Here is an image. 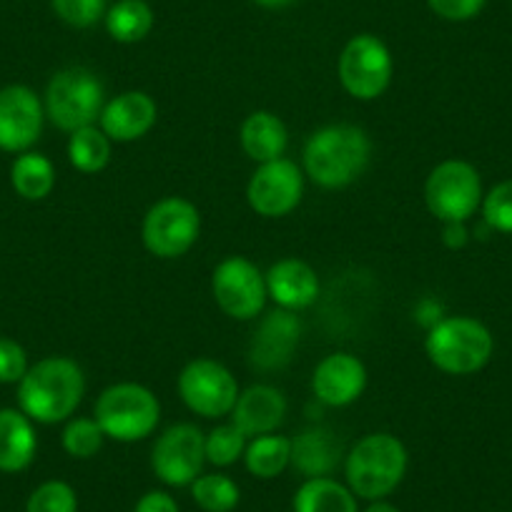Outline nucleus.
Wrapping results in <instances>:
<instances>
[{
  "instance_id": "11",
  "label": "nucleus",
  "mask_w": 512,
  "mask_h": 512,
  "mask_svg": "<svg viewBox=\"0 0 512 512\" xmlns=\"http://www.w3.org/2000/svg\"><path fill=\"white\" fill-rule=\"evenodd\" d=\"M211 289L221 312L234 319H254L264 309L269 294L267 279L244 256L224 259L216 267Z\"/></svg>"
},
{
  "instance_id": "26",
  "label": "nucleus",
  "mask_w": 512,
  "mask_h": 512,
  "mask_svg": "<svg viewBox=\"0 0 512 512\" xmlns=\"http://www.w3.org/2000/svg\"><path fill=\"white\" fill-rule=\"evenodd\" d=\"M154 28V11L144 0H118L106 13V31L118 43H139Z\"/></svg>"
},
{
  "instance_id": "28",
  "label": "nucleus",
  "mask_w": 512,
  "mask_h": 512,
  "mask_svg": "<svg viewBox=\"0 0 512 512\" xmlns=\"http://www.w3.org/2000/svg\"><path fill=\"white\" fill-rule=\"evenodd\" d=\"M191 495L204 512H231L239 505V485L226 475H199L191 482Z\"/></svg>"
},
{
  "instance_id": "25",
  "label": "nucleus",
  "mask_w": 512,
  "mask_h": 512,
  "mask_svg": "<svg viewBox=\"0 0 512 512\" xmlns=\"http://www.w3.org/2000/svg\"><path fill=\"white\" fill-rule=\"evenodd\" d=\"M246 470L259 480H272L292 465V440L279 435H259L246 445Z\"/></svg>"
},
{
  "instance_id": "37",
  "label": "nucleus",
  "mask_w": 512,
  "mask_h": 512,
  "mask_svg": "<svg viewBox=\"0 0 512 512\" xmlns=\"http://www.w3.org/2000/svg\"><path fill=\"white\" fill-rule=\"evenodd\" d=\"M442 241H445L450 249H460L467 244V229L465 221H445V229H442Z\"/></svg>"
},
{
  "instance_id": "4",
  "label": "nucleus",
  "mask_w": 512,
  "mask_h": 512,
  "mask_svg": "<svg viewBox=\"0 0 512 512\" xmlns=\"http://www.w3.org/2000/svg\"><path fill=\"white\" fill-rule=\"evenodd\" d=\"M492 334L472 317H442L427 334V357L447 374H472L492 357Z\"/></svg>"
},
{
  "instance_id": "15",
  "label": "nucleus",
  "mask_w": 512,
  "mask_h": 512,
  "mask_svg": "<svg viewBox=\"0 0 512 512\" xmlns=\"http://www.w3.org/2000/svg\"><path fill=\"white\" fill-rule=\"evenodd\" d=\"M364 387H367V369L354 354H329L314 369L312 390L317 400L329 407L352 405Z\"/></svg>"
},
{
  "instance_id": "9",
  "label": "nucleus",
  "mask_w": 512,
  "mask_h": 512,
  "mask_svg": "<svg viewBox=\"0 0 512 512\" xmlns=\"http://www.w3.org/2000/svg\"><path fill=\"white\" fill-rule=\"evenodd\" d=\"M179 395L196 415L224 417L239 400V384L224 364L214 359H194L181 369Z\"/></svg>"
},
{
  "instance_id": "39",
  "label": "nucleus",
  "mask_w": 512,
  "mask_h": 512,
  "mask_svg": "<svg viewBox=\"0 0 512 512\" xmlns=\"http://www.w3.org/2000/svg\"><path fill=\"white\" fill-rule=\"evenodd\" d=\"M254 3L262 8H284L289 3H294V0H254Z\"/></svg>"
},
{
  "instance_id": "17",
  "label": "nucleus",
  "mask_w": 512,
  "mask_h": 512,
  "mask_svg": "<svg viewBox=\"0 0 512 512\" xmlns=\"http://www.w3.org/2000/svg\"><path fill=\"white\" fill-rule=\"evenodd\" d=\"M156 123V103L144 91H126L108 101L101 111V131L111 141H136Z\"/></svg>"
},
{
  "instance_id": "38",
  "label": "nucleus",
  "mask_w": 512,
  "mask_h": 512,
  "mask_svg": "<svg viewBox=\"0 0 512 512\" xmlns=\"http://www.w3.org/2000/svg\"><path fill=\"white\" fill-rule=\"evenodd\" d=\"M364 512H400V510H397L395 505H390V502H384V500H374L372 505H369L367 510H364Z\"/></svg>"
},
{
  "instance_id": "3",
  "label": "nucleus",
  "mask_w": 512,
  "mask_h": 512,
  "mask_svg": "<svg viewBox=\"0 0 512 512\" xmlns=\"http://www.w3.org/2000/svg\"><path fill=\"white\" fill-rule=\"evenodd\" d=\"M407 472V450L395 435L374 432L362 437L344 460L347 487L364 500H384L397 490Z\"/></svg>"
},
{
  "instance_id": "22",
  "label": "nucleus",
  "mask_w": 512,
  "mask_h": 512,
  "mask_svg": "<svg viewBox=\"0 0 512 512\" xmlns=\"http://www.w3.org/2000/svg\"><path fill=\"white\" fill-rule=\"evenodd\" d=\"M241 146L246 156L259 164L282 159L287 151V126L269 111H256L241 126Z\"/></svg>"
},
{
  "instance_id": "14",
  "label": "nucleus",
  "mask_w": 512,
  "mask_h": 512,
  "mask_svg": "<svg viewBox=\"0 0 512 512\" xmlns=\"http://www.w3.org/2000/svg\"><path fill=\"white\" fill-rule=\"evenodd\" d=\"M41 98L28 86L0 88V151L8 154H26L43 131Z\"/></svg>"
},
{
  "instance_id": "2",
  "label": "nucleus",
  "mask_w": 512,
  "mask_h": 512,
  "mask_svg": "<svg viewBox=\"0 0 512 512\" xmlns=\"http://www.w3.org/2000/svg\"><path fill=\"white\" fill-rule=\"evenodd\" d=\"M372 144L357 126L337 123L312 136L304 146V169L324 189H344L367 169Z\"/></svg>"
},
{
  "instance_id": "29",
  "label": "nucleus",
  "mask_w": 512,
  "mask_h": 512,
  "mask_svg": "<svg viewBox=\"0 0 512 512\" xmlns=\"http://www.w3.org/2000/svg\"><path fill=\"white\" fill-rule=\"evenodd\" d=\"M103 430L98 427L96 420H88V417H78L71 420L63 430V450L68 452L76 460H88V457L98 455V450L103 447Z\"/></svg>"
},
{
  "instance_id": "19",
  "label": "nucleus",
  "mask_w": 512,
  "mask_h": 512,
  "mask_svg": "<svg viewBox=\"0 0 512 512\" xmlns=\"http://www.w3.org/2000/svg\"><path fill=\"white\" fill-rule=\"evenodd\" d=\"M267 292L279 307L304 309L317 302L319 279L307 262L299 259H282L269 269Z\"/></svg>"
},
{
  "instance_id": "35",
  "label": "nucleus",
  "mask_w": 512,
  "mask_h": 512,
  "mask_svg": "<svg viewBox=\"0 0 512 512\" xmlns=\"http://www.w3.org/2000/svg\"><path fill=\"white\" fill-rule=\"evenodd\" d=\"M432 11L445 21H470V18L480 16L485 8V0H427Z\"/></svg>"
},
{
  "instance_id": "27",
  "label": "nucleus",
  "mask_w": 512,
  "mask_h": 512,
  "mask_svg": "<svg viewBox=\"0 0 512 512\" xmlns=\"http://www.w3.org/2000/svg\"><path fill=\"white\" fill-rule=\"evenodd\" d=\"M68 159L81 174H96L111 159V139L96 126L78 128L68 141Z\"/></svg>"
},
{
  "instance_id": "12",
  "label": "nucleus",
  "mask_w": 512,
  "mask_h": 512,
  "mask_svg": "<svg viewBox=\"0 0 512 512\" xmlns=\"http://www.w3.org/2000/svg\"><path fill=\"white\" fill-rule=\"evenodd\" d=\"M206 462V437L194 425L169 427L156 440L151 465L164 485L184 487L201 475Z\"/></svg>"
},
{
  "instance_id": "32",
  "label": "nucleus",
  "mask_w": 512,
  "mask_h": 512,
  "mask_svg": "<svg viewBox=\"0 0 512 512\" xmlns=\"http://www.w3.org/2000/svg\"><path fill=\"white\" fill-rule=\"evenodd\" d=\"M482 216L490 229L512 234V179L497 184L482 201Z\"/></svg>"
},
{
  "instance_id": "23",
  "label": "nucleus",
  "mask_w": 512,
  "mask_h": 512,
  "mask_svg": "<svg viewBox=\"0 0 512 512\" xmlns=\"http://www.w3.org/2000/svg\"><path fill=\"white\" fill-rule=\"evenodd\" d=\"M294 512H357V495L332 477H309L294 495Z\"/></svg>"
},
{
  "instance_id": "16",
  "label": "nucleus",
  "mask_w": 512,
  "mask_h": 512,
  "mask_svg": "<svg viewBox=\"0 0 512 512\" xmlns=\"http://www.w3.org/2000/svg\"><path fill=\"white\" fill-rule=\"evenodd\" d=\"M299 332H302V324L294 314L284 312V309L267 314L251 339V367L262 369V372L287 367L299 344Z\"/></svg>"
},
{
  "instance_id": "18",
  "label": "nucleus",
  "mask_w": 512,
  "mask_h": 512,
  "mask_svg": "<svg viewBox=\"0 0 512 512\" xmlns=\"http://www.w3.org/2000/svg\"><path fill=\"white\" fill-rule=\"evenodd\" d=\"M231 415H234V425L246 437L272 435L287 417V400L269 384H254L244 395H239Z\"/></svg>"
},
{
  "instance_id": "21",
  "label": "nucleus",
  "mask_w": 512,
  "mask_h": 512,
  "mask_svg": "<svg viewBox=\"0 0 512 512\" xmlns=\"http://www.w3.org/2000/svg\"><path fill=\"white\" fill-rule=\"evenodd\" d=\"M342 460V442L327 427L304 430L292 440V465L307 477H329Z\"/></svg>"
},
{
  "instance_id": "5",
  "label": "nucleus",
  "mask_w": 512,
  "mask_h": 512,
  "mask_svg": "<svg viewBox=\"0 0 512 512\" xmlns=\"http://www.w3.org/2000/svg\"><path fill=\"white\" fill-rule=\"evenodd\" d=\"M161 405L156 395L141 384H113L98 397L96 422L103 435L116 442H139L156 430Z\"/></svg>"
},
{
  "instance_id": "8",
  "label": "nucleus",
  "mask_w": 512,
  "mask_h": 512,
  "mask_svg": "<svg viewBox=\"0 0 512 512\" xmlns=\"http://www.w3.org/2000/svg\"><path fill=\"white\" fill-rule=\"evenodd\" d=\"M425 199L442 224L467 221L482 204L480 174L467 161H445L427 179Z\"/></svg>"
},
{
  "instance_id": "10",
  "label": "nucleus",
  "mask_w": 512,
  "mask_h": 512,
  "mask_svg": "<svg viewBox=\"0 0 512 512\" xmlns=\"http://www.w3.org/2000/svg\"><path fill=\"white\" fill-rule=\"evenodd\" d=\"M199 211L191 201L171 196L151 206L144 219L146 249L161 259L184 256L199 239Z\"/></svg>"
},
{
  "instance_id": "13",
  "label": "nucleus",
  "mask_w": 512,
  "mask_h": 512,
  "mask_svg": "<svg viewBox=\"0 0 512 512\" xmlns=\"http://www.w3.org/2000/svg\"><path fill=\"white\" fill-rule=\"evenodd\" d=\"M302 191L304 179L297 164L287 159H277L267 161V164L254 171L249 186H246V199H249V206L256 214L277 219V216L297 209V204L302 201Z\"/></svg>"
},
{
  "instance_id": "33",
  "label": "nucleus",
  "mask_w": 512,
  "mask_h": 512,
  "mask_svg": "<svg viewBox=\"0 0 512 512\" xmlns=\"http://www.w3.org/2000/svg\"><path fill=\"white\" fill-rule=\"evenodd\" d=\"M53 11L73 28H91L106 13V0H51Z\"/></svg>"
},
{
  "instance_id": "7",
  "label": "nucleus",
  "mask_w": 512,
  "mask_h": 512,
  "mask_svg": "<svg viewBox=\"0 0 512 512\" xmlns=\"http://www.w3.org/2000/svg\"><path fill=\"white\" fill-rule=\"evenodd\" d=\"M339 81L359 101L382 96L392 81L390 48L369 33L354 36L339 56Z\"/></svg>"
},
{
  "instance_id": "36",
  "label": "nucleus",
  "mask_w": 512,
  "mask_h": 512,
  "mask_svg": "<svg viewBox=\"0 0 512 512\" xmlns=\"http://www.w3.org/2000/svg\"><path fill=\"white\" fill-rule=\"evenodd\" d=\"M134 512H179V505H176V500L169 495V492L151 490L136 502Z\"/></svg>"
},
{
  "instance_id": "30",
  "label": "nucleus",
  "mask_w": 512,
  "mask_h": 512,
  "mask_svg": "<svg viewBox=\"0 0 512 512\" xmlns=\"http://www.w3.org/2000/svg\"><path fill=\"white\" fill-rule=\"evenodd\" d=\"M244 452L246 435L234 425V422H231V425L216 427V430H211V435L206 437V460L216 467L234 465Z\"/></svg>"
},
{
  "instance_id": "1",
  "label": "nucleus",
  "mask_w": 512,
  "mask_h": 512,
  "mask_svg": "<svg viewBox=\"0 0 512 512\" xmlns=\"http://www.w3.org/2000/svg\"><path fill=\"white\" fill-rule=\"evenodd\" d=\"M86 377L68 357H46L28 367L18 382V405L33 422L56 425L68 420L81 405Z\"/></svg>"
},
{
  "instance_id": "31",
  "label": "nucleus",
  "mask_w": 512,
  "mask_h": 512,
  "mask_svg": "<svg viewBox=\"0 0 512 512\" xmlns=\"http://www.w3.org/2000/svg\"><path fill=\"white\" fill-rule=\"evenodd\" d=\"M26 512H78V497L68 482L48 480L31 492Z\"/></svg>"
},
{
  "instance_id": "20",
  "label": "nucleus",
  "mask_w": 512,
  "mask_h": 512,
  "mask_svg": "<svg viewBox=\"0 0 512 512\" xmlns=\"http://www.w3.org/2000/svg\"><path fill=\"white\" fill-rule=\"evenodd\" d=\"M38 440L33 420L21 410H0V472H23L36 457Z\"/></svg>"
},
{
  "instance_id": "24",
  "label": "nucleus",
  "mask_w": 512,
  "mask_h": 512,
  "mask_svg": "<svg viewBox=\"0 0 512 512\" xmlns=\"http://www.w3.org/2000/svg\"><path fill=\"white\" fill-rule=\"evenodd\" d=\"M11 184L16 194L23 196L26 201H41L56 186V169L43 154L26 151V154L13 161Z\"/></svg>"
},
{
  "instance_id": "34",
  "label": "nucleus",
  "mask_w": 512,
  "mask_h": 512,
  "mask_svg": "<svg viewBox=\"0 0 512 512\" xmlns=\"http://www.w3.org/2000/svg\"><path fill=\"white\" fill-rule=\"evenodd\" d=\"M28 372V354L16 339L0 337V384H18Z\"/></svg>"
},
{
  "instance_id": "6",
  "label": "nucleus",
  "mask_w": 512,
  "mask_h": 512,
  "mask_svg": "<svg viewBox=\"0 0 512 512\" xmlns=\"http://www.w3.org/2000/svg\"><path fill=\"white\" fill-rule=\"evenodd\" d=\"M46 116L61 131L93 126L103 111V83L86 68H66L51 78L46 88Z\"/></svg>"
}]
</instances>
